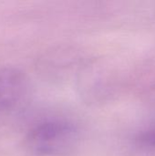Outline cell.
I'll use <instances>...</instances> for the list:
<instances>
[{
	"label": "cell",
	"mask_w": 155,
	"mask_h": 156,
	"mask_svg": "<svg viewBox=\"0 0 155 156\" xmlns=\"http://www.w3.org/2000/svg\"><path fill=\"white\" fill-rule=\"evenodd\" d=\"M152 95H153V97H154V100H155V90H154V92H153V94H152Z\"/></svg>",
	"instance_id": "4"
},
{
	"label": "cell",
	"mask_w": 155,
	"mask_h": 156,
	"mask_svg": "<svg viewBox=\"0 0 155 156\" xmlns=\"http://www.w3.org/2000/svg\"><path fill=\"white\" fill-rule=\"evenodd\" d=\"M137 141L141 145L155 148V123L147 130L141 133L137 137Z\"/></svg>",
	"instance_id": "3"
},
{
	"label": "cell",
	"mask_w": 155,
	"mask_h": 156,
	"mask_svg": "<svg viewBox=\"0 0 155 156\" xmlns=\"http://www.w3.org/2000/svg\"><path fill=\"white\" fill-rule=\"evenodd\" d=\"M29 92V81L23 71L14 67L0 68V119L22 110Z\"/></svg>",
	"instance_id": "2"
},
{
	"label": "cell",
	"mask_w": 155,
	"mask_h": 156,
	"mask_svg": "<svg viewBox=\"0 0 155 156\" xmlns=\"http://www.w3.org/2000/svg\"><path fill=\"white\" fill-rule=\"evenodd\" d=\"M78 138V130L72 123L62 119L48 118L30 127L26 144L34 155L60 156L76 146Z\"/></svg>",
	"instance_id": "1"
}]
</instances>
